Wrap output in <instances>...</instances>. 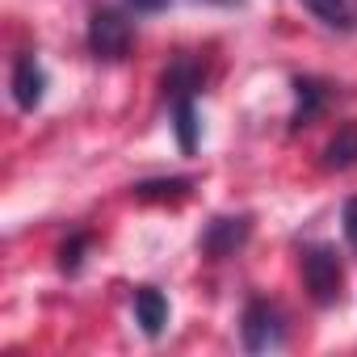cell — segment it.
<instances>
[{
	"label": "cell",
	"mask_w": 357,
	"mask_h": 357,
	"mask_svg": "<svg viewBox=\"0 0 357 357\" xmlns=\"http://www.w3.org/2000/svg\"><path fill=\"white\" fill-rule=\"evenodd\" d=\"M353 164H357V126L349 122V126H340V130L328 139V147H324V168L344 172V168H353Z\"/></svg>",
	"instance_id": "7"
},
{
	"label": "cell",
	"mask_w": 357,
	"mask_h": 357,
	"mask_svg": "<svg viewBox=\"0 0 357 357\" xmlns=\"http://www.w3.org/2000/svg\"><path fill=\"white\" fill-rule=\"evenodd\" d=\"M215 5H236V0H215Z\"/></svg>",
	"instance_id": "15"
},
{
	"label": "cell",
	"mask_w": 357,
	"mask_h": 357,
	"mask_svg": "<svg viewBox=\"0 0 357 357\" xmlns=\"http://www.w3.org/2000/svg\"><path fill=\"white\" fill-rule=\"evenodd\" d=\"M303 5L332 30H349V9H344V0H303Z\"/></svg>",
	"instance_id": "11"
},
{
	"label": "cell",
	"mask_w": 357,
	"mask_h": 357,
	"mask_svg": "<svg viewBox=\"0 0 357 357\" xmlns=\"http://www.w3.org/2000/svg\"><path fill=\"white\" fill-rule=\"evenodd\" d=\"M344 236H349V244H357V198L344 202Z\"/></svg>",
	"instance_id": "13"
},
{
	"label": "cell",
	"mask_w": 357,
	"mask_h": 357,
	"mask_svg": "<svg viewBox=\"0 0 357 357\" xmlns=\"http://www.w3.org/2000/svg\"><path fill=\"white\" fill-rule=\"evenodd\" d=\"M294 93H298V109H294V126H311L315 114L324 109V89L315 80H294Z\"/></svg>",
	"instance_id": "9"
},
{
	"label": "cell",
	"mask_w": 357,
	"mask_h": 357,
	"mask_svg": "<svg viewBox=\"0 0 357 357\" xmlns=\"http://www.w3.org/2000/svg\"><path fill=\"white\" fill-rule=\"evenodd\" d=\"M135 319L147 336H160L164 324H168V298L155 290V286H139L135 290Z\"/></svg>",
	"instance_id": "6"
},
{
	"label": "cell",
	"mask_w": 357,
	"mask_h": 357,
	"mask_svg": "<svg viewBox=\"0 0 357 357\" xmlns=\"http://www.w3.org/2000/svg\"><path fill=\"white\" fill-rule=\"evenodd\" d=\"M130 5H135V9H143V13H155V9H164V5H168V0H130Z\"/></svg>",
	"instance_id": "14"
},
{
	"label": "cell",
	"mask_w": 357,
	"mask_h": 357,
	"mask_svg": "<svg viewBox=\"0 0 357 357\" xmlns=\"http://www.w3.org/2000/svg\"><path fill=\"white\" fill-rule=\"evenodd\" d=\"M84 244H89V240H84V236H76L72 244H63V248H59V265H63L68 273H76V269H80V252H84Z\"/></svg>",
	"instance_id": "12"
},
{
	"label": "cell",
	"mask_w": 357,
	"mask_h": 357,
	"mask_svg": "<svg viewBox=\"0 0 357 357\" xmlns=\"http://www.w3.org/2000/svg\"><path fill=\"white\" fill-rule=\"evenodd\" d=\"M240 336H244V349L248 353H265V349H278L286 340V324L278 315V307L269 303H248L244 307V324H240Z\"/></svg>",
	"instance_id": "3"
},
{
	"label": "cell",
	"mask_w": 357,
	"mask_h": 357,
	"mask_svg": "<svg viewBox=\"0 0 357 357\" xmlns=\"http://www.w3.org/2000/svg\"><path fill=\"white\" fill-rule=\"evenodd\" d=\"M130 38H135V30L118 9H93V17H89V51L97 59L118 63L130 51Z\"/></svg>",
	"instance_id": "1"
},
{
	"label": "cell",
	"mask_w": 357,
	"mask_h": 357,
	"mask_svg": "<svg viewBox=\"0 0 357 357\" xmlns=\"http://www.w3.org/2000/svg\"><path fill=\"white\" fill-rule=\"evenodd\" d=\"M172 114H176V139H181V151H194V147H198L194 97H190V93H172Z\"/></svg>",
	"instance_id": "8"
},
{
	"label": "cell",
	"mask_w": 357,
	"mask_h": 357,
	"mask_svg": "<svg viewBox=\"0 0 357 357\" xmlns=\"http://www.w3.org/2000/svg\"><path fill=\"white\" fill-rule=\"evenodd\" d=\"M43 97H47V72L34 55H22L17 68H13V101L22 109H38Z\"/></svg>",
	"instance_id": "5"
},
{
	"label": "cell",
	"mask_w": 357,
	"mask_h": 357,
	"mask_svg": "<svg viewBox=\"0 0 357 357\" xmlns=\"http://www.w3.org/2000/svg\"><path fill=\"white\" fill-rule=\"evenodd\" d=\"M185 194H190V181H185V176H168V181H139V185H135V198H143V202L185 198Z\"/></svg>",
	"instance_id": "10"
},
{
	"label": "cell",
	"mask_w": 357,
	"mask_h": 357,
	"mask_svg": "<svg viewBox=\"0 0 357 357\" xmlns=\"http://www.w3.org/2000/svg\"><path fill=\"white\" fill-rule=\"evenodd\" d=\"M303 282H307V290L319 307L340 298V261L328 244H315V248L303 252Z\"/></svg>",
	"instance_id": "2"
},
{
	"label": "cell",
	"mask_w": 357,
	"mask_h": 357,
	"mask_svg": "<svg viewBox=\"0 0 357 357\" xmlns=\"http://www.w3.org/2000/svg\"><path fill=\"white\" fill-rule=\"evenodd\" d=\"M248 231H252V219L248 215H240V219H211V227L202 231V252L206 257H231L244 240H248Z\"/></svg>",
	"instance_id": "4"
}]
</instances>
